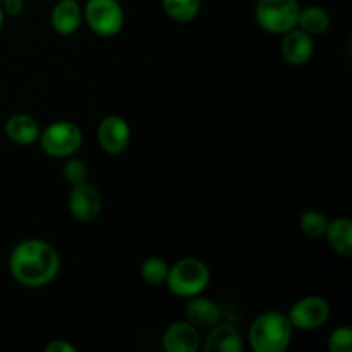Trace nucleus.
<instances>
[{
    "label": "nucleus",
    "mask_w": 352,
    "mask_h": 352,
    "mask_svg": "<svg viewBox=\"0 0 352 352\" xmlns=\"http://www.w3.org/2000/svg\"><path fill=\"white\" fill-rule=\"evenodd\" d=\"M9 270L23 287L40 289L55 280L60 270V256L43 239L21 241L9 256Z\"/></svg>",
    "instance_id": "obj_1"
},
{
    "label": "nucleus",
    "mask_w": 352,
    "mask_h": 352,
    "mask_svg": "<svg viewBox=\"0 0 352 352\" xmlns=\"http://www.w3.org/2000/svg\"><path fill=\"white\" fill-rule=\"evenodd\" d=\"M294 327L287 315L278 311H265L253 320L248 332L251 349L254 352H284L289 349Z\"/></svg>",
    "instance_id": "obj_2"
},
{
    "label": "nucleus",
    "mask_w": 352,
    "mask_h": 352,
    "mask_svg": "<svg viewBox=\"0 0 352 352\" xmlns=\"http://www.w3.org/2000/svg\"><path fill=\"white\" fill-rule=\"evenodd\" d=\"M210 284V268L199 258H182L168 268L167 282L168 291L177 298H192L203 294Z\"/></svg>",
    "instance_id": "obj_3"
},
{
    "label": "nucleus",
    "mask_w": 352,
    "mask_h": 352,
    "mask_svg": "<svg viewBox=\"0 0 352 352\" xmlns=\"http://www.w3.org/2000/svg\"><path fill=\"white\" fill-rule=\"evenodd\" d=\"M299 12V0H258L254 19L261 30L274 34H284L298 26Z\"/></svg>",
    "instance_id": "obj_4"
},
{
    "label": "nucleus",
    "mask_w": 352,
    "mask_h": 352,
    "mask_svg": "<svg viewBox=\"0 0 352 352\" xmlns=\"http://www.w3.org/2000/svg\"><path fill=\"white\" fill-rule=\"evenodd\" d=\"M40 146L48 157L69 158L74 157L82 146V131L71 120H57L40 131Z\"/></svg>",
    "instance_id": "obj_5"
},
{
    "label": "nucleus",
    "mask_w": 352,
    "mask_h": 352,
    "mask_svg": "<svg viewBox=\"0 0 352 352\" xmlns=\"http://www.w3.org/2000/svg\"><path fill=\"white\" fill-rule=\"evenodd\" d=\"M82 21L102 38H112L124 26V9L119 0H88L82 7Z\"/></svg>",
    "instance_id": "obj_6"
},
{
    "label": "nucleus",
    "mask_w": 352,
    "mask_h": 352,
    "mask_svg": "<svg viewBox=\"0 0 352 352\" xmlns=\"http://www.w3.org/2000/svg\"><path fill=\"white\" fill-rule=\"evenodd\" d=\"M287 318L291 325L298 330H305V332L318 330L329 322L330 305L320 296H306L292 305Z\"/></svg>",
    "instance_id": "obj_7"
},
{
    "label": "nucleus",
    "mask_w": 352,
    "mask_h": 352,
    "mask_svg": "<svg viewBox=\"0 0 352 352\" xmlns=\"http://www.w3.org/2000/svg\"><path fill=\"white\" fill-rule=\"evenodd\" d=\"M103 210V199L91 182L72 186L69 192V212L78 222H95Z\"/></svg>",
    "instance_id": "obj_8"
},
{
    "label": "nucleus",
    "mask_w": 352,
    "mask_h": 352,
    "mask_svg": "<svg viewBox=\"0 0 352 352\" xmlns=\"http://www.w3.org/2000/svg\"><path fill=\"white\" fill-rule=\"evenodd\" d=\"M96 140L100 148L109 155H120L131 143V126L124 117L117 113L105 116L96 129Z\"/></svg>",
    "instance_id": "obj_9"
},
{
    "label": "nucleus",
    "mask_w": 352,
    "mask_h": 352,
    "mask_svg": "<svg viewBox=\"0 0 352 352\" xmlns=\"http://www.w3.org/2000/svg\"><path fill=\"white\" fill-rule=\"evenodd\" d=\"M282 57L291 65H305L311 60L315 55V40L311 34L302 31L301 28H292L291 31L284 33L280 45Z\"/></svg>",
    "instance_id": "obj_10"
},
{
    "label": "nucleus",
    "mask_w": 352,
    "mask_h": 352,
    "mask_svg": "<svg viewBox=\"0 0 352 352\" xmlns=\"http://www.w3.org/2000/svg\"><path fill=\"white\" fill-rule=\"evenodd\" d=\"M162 344L167 352H196L201 346L199 329H196L188 320L174 322L164 332Z\"/></svg>",
    "instance_id": "obj_11"
},
{
    "label": "nucleus",
    "mask_w": 352,
    "mask_h": 352,
    "mask_svg": "<svg viewBox=\"0 0 352 352\" xmlns=\"http://www.w3.org/2000/svg\"><path fill=\"white\" fill-rule=\"evenodd\" d=\"M184 313L186 320L199 330H210L217 323L222 322V311H220L219 305L201 294L188 298Z\"/></svg>",
    "instance_id": "obj_12"
},
{
    "label": "nucleus",
    "mask_w": 352,
    "mask_h": 352,
    "mask_svg": "<svg viewBox=\"0 0 352 352\" xmlns=\"http://www.w3.org/2000/svg\"><path fill=\"white\" fill-rule=\"evenodd\" d=\"M50 24L62 36L76 33L82 24V7L78 0H58L50 12Z\"/></svg>",
    "instance_id": "obj_13"
},
{
    "label": "nucleus",
    "mask_w": 352,
    "mask_h": 352,
    "mask_svg": "<svg viewBox=\"0 0 352 352\" xmlns=\"http://www.w3.org/2000/svg\"><path fill=\"white\" fill-rule=\"evenodd\" d=\"M203 349L205 352H243L244 340L232 323L219 322L210 329Z\"/></svg>",
    "instance_id": "obj_14"
},
{
    "label": "nucleus",
    "mask_w": 352,
    "mask_h": 352,
    "mask_svg": "<svg viewBox=\"0 0 352 352\" xmlns=\"http://www.w3.org/2000/svg\"><path fill=\"white\" fill-rule=\"evenodd\" d=\"M40 126L36 119L28 113H14L6 122V134L12 143L21 146H30L40 138Z\"/></svg>",
    "instance_id": "obj_15"
},
{
    "label": "nucleus",
    "mask_w": 352,
    "mask_h": 352,
    "mask_svg": "<svg viewBox=\"0 0 352 352\" xmlns=\"http://www.w3.org/2000/svg\"><path fill=\"white\" fill-rule=\"evenodd\" d=\"M327 241L332 246L336 253L342 256L352 254V222L346 217H339L336 220H330L325 232Z\"/></svg>",
    "instance_id": "obj_16"
},
{
    "label": "nucleus",
    "mask_w": 352,
    "mask_h": 352,
    "mask_svg": "<svg viewBox=\"0 0 352 352\" xmlns=\"http://www.w3.org/2000/svg\"><path fill=\"white\" fill-rule=\"evenodd\" d=\"M298 28H301L302 31H306L311 36L325 33L330 28V14L320 6H309L305 7V9L301 7Z\"/></svg>",
    "instance_id": "obj_17"
},
{
    "label": "nucleus",
    "mask_w": 352,
    "mask_h": 352,
    "mask_svg": "<svg viewBox=\"0 0 352 352\" xmlns=\"http://www.w3.org/2000/svg\"><path fill=\"white\" fill-rule=\"evenodd\" d=\"M203 0H162L164 12L174 23H191L201 10Z\"/></svg>",
    "instance_id": "obj_18"
},
{
    "label": "nucleus",
    "mask_w": 352,
    "mask_h": 352,
    "mask_svg": "<svg viewBox=\"0 0 352 352\" xmlns=\"http://www.w3.org/2000/svg\"><path fill=\"white\" fill-rule=\"evenodd\" d=\"M330 220L327 219V215L320 210H306L301 217H299V229L305 236L313 237V239H318L323 237L327 232V227H329Z\"/></svg>",
    "instance_id": "obj_19"
},
{
    "label": "nucleus",
    "mask_w": 352,
    "mask_h": 352,
    "mask_svg": "<svg viewBox=\"0 0 352 352\" xmlns=\"http://www.w3.org/2000/svg\"><path fill=\"white\" fill-rule=\"evenodd\" d=\"M168 263L165 260L158 256H151L148 260L143 261L141 265V278L146 282L148 285H164L167 282V275H168Z\"/></svg>",
    "instance_id": "obj_20"
},
{
    "label": "nucleus",
    "mask_w": 352,
    "mask_h": 352,
    "mask_svg": "<svg viewBox=\"0 0 352 352\" xmlns=\"http://www.w3.org/2000/svg\"><path fill=\"white\" fill-rule=\"evenodd\" d=\"M89 168L86 165V162L79 160V158L69 157L65 158L64 167H62V177L67 182L69 186H78L82 184V182H88Z\"/></svg>",
    "instance_id": "obj_21"
},
{
    "label": "nucleus",
    "mask_w": 352,
    "mask_h": 352,
    "mask_svg": "<svg viewBox=\"0 0 352 352\" xmlns=\"http://www.w3.org/2000/svg\"><path fill=\"white\" fill-rule=\"evenodd\" d=\"M329 349L332 352H351L352 349V330L349 327H339L329 337Z\"/></svg>",
    "instance_id": "obj_22"
},
{
    "label": "nucleus",
    "mask_w": 352,
    "mask_h": 352,
    "mask_svg": "<svg viewBox=\"0 0 352 352\" xmlns=\"http://www.w3.org/2000/svg\"><path fill=\"white\" fill-rule=\"evenodd\" d=\"M0 6H2L6 16H19L24 12V0H0Z\"/></svg>",
    "instance_id": "obj_23"
},
{
    "label": "nucleus",
    "mask_w": 352,
    "mask_h": 352,
    "mask_svg": "<svg viewBox=\"0 0 352 352\" xmlns=\"http://www.w3.org/2000/svg\"><path fill=\"white\" fill-rule=\"evenodd\" d=\"M45 351L47 352H78V349H76L72 344H69L67 340H64V339L52 340L50 344H47Z\"/></svg>",
    "instance_id": "obj_24"
},
{
    "label": "nucleus",
    "mask_w": 352,
    "mask_h": 352,
    "mask_svg": "<svg viewBox=\"0 0 352 352\" xmlns=\"http://www.w3.org/2000/svg\"><path fill=\"white\" fill-rule=\"evenodd\" d=\"M3 21H6V12H3L2 6H0V30H2V26H3Z\"/></svg>",
    "instance_id": "obj_25"
}]
</instances>
